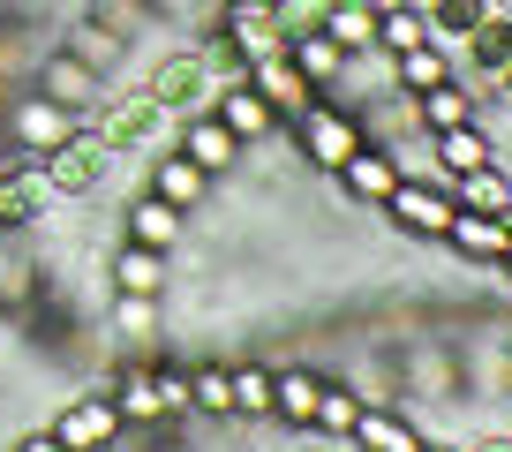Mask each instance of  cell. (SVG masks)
<instances>
[{
  "mask_svg": "<svg viewBox=\"0 0 512 452\" xmlns=\"http://www.w3.org/2000/svg\"><path fill=\"white\" fill-rule=\"evenodd\" d=\"M151 16H189V0H144Z\"/></svg>",
  "mask_w": 512,
  "mask_h": 452,
  "instance_id": "37",
  "label": "cell"
},
{
  "mask_svg": "<svg viewBox=\"0 0 512 452\" xmlns=\"http://www.w3.org/2000/svg\"><path fill=\"white\" fill-rule=\"evenodd\" d=\"M46 430L61 437L68 452H113V445H121V407H113V392H106V385L68 392V400H61V415H53Z\"/></svg>",
  "mask_w": 512,
  "mask_h": 452,
  "instance_id": "3",
  "label": "cell"
},
{
  "mask_svg": "<svg viewBox=\"0 0 512 452\" xmlns=\"http://www.w3.org/2000/svg\"><path fill=\"white\" fill-rule=\"evenodd\" d=\"M211 113H219V121H226V136H234L241 151H256V144H264V136L279 129L272 98L256 91V83H241V76H234V83H219V106H211Z\"/></svg>",
  "mask_w": 512,
  "mask_h": 452,
  "instance_id": "11",
  "label": "cell"
},
{
  "mask_svg": "<svg viewBox=\"0 0 512 452\" xmlns=\"http://www.w3.org/2000/svg\"><path fill=\"white\" fill-rule=\"evenodd\" d=\"M324 38H332L347 61H362V53H377V16H369L362 0H324Z\"/></svg>",
  "mask_w": 512,
  "mask_h": 452,
  "instance_id": "20",
  "label": "cell"
},
{
  "mask_svg": "<svg viewBox=\"0 0 512 452\" xmlns=\"http://www.w3.org/2000/svg\"><path fill=\"white\" fill-rule=\"evenodd\" d=\"M452 204H467V211H505V219H512V174H505V166H475V174H460V181H452Z\"/></svg>",
  "mask_w": 512,
  "mask_h": 452,
  "instance_id": "27",
  "label": "cell"
},
{
  "mask_svg": "<svg viewBox=\"0 0 512 452\" xmlns=\"http://www.w3.org/2000/svg\"><path fill=\"white\" fill-rule=\"evenodd\" d=\"M445 242H452V257L460 264H490L497 272V257H505V242H512V219L505 211H452V226H445Z\"/></svg>",
  "mask_w": 512,
  "mask_h": 452,
  "instance_id": "12",
  "label": "cell"
},
{
  "mask_svg": "<svg viewBox=\"0 0 512 452\" xmlns=\"http://www.w3.org/2000/svg\"><path fill=\"white\" fill-rule=\"evenodd\" d=\"M189 415H211V422L234 415V385H226L219 362H196V370H189Z\"/></svg>",
  "mask_w": 512,
  "mask_h": 452,
  "instance_id": "31",
  "label": "cell"
},
{
  "mask_svg": "<svg viewBox=\"0 0 512 452\" xmlns=\"http://www.w3.org/2000/svg\"><path fill=\"white\" fill-rule=\"evenodd\" d=\"M452 76V53L437 46V38H422V46H407V53H392V91H430V83H445Z\"/></svg>",
  "mask_w": 512,
  "mask_h": 452,
  "instance_id": "23",
  "label": "cell"
},
{
  "mask_svg": "<svg viewBox=\"0 0 512 452\" xmlns=\"http://www.w3.org/2000/svg\"><path fill=\"white\" fill-rule=\"evenodd\" d=\"M287 61L302 68L317 91H339V76H347V53H339L324 31H287Z\"/></svg>",
  "mask_w": 512,
  "mask_h": 452,
  "instance_id": "22",
  "label": "cell"
},
{
  "mask_svg": "<svg viewBox=\"0 0 512 452\" xmlns=\"http://www.w3.org/2000/svg\"><path fill=\"white\" fill-rule=\"evenodd\" d=\"M362 8H369V16H384V8H400V0H362Z\"/></svg>",
  "mask_w": 512,
  "mask_h": 452,
  "instance_id": "39",
  "label": "cell"
},
{
  "mask_svg": "<svg viewBox=\"0 0 512 452\" xmlns=\"http://www.w3.org/2000/svg\"><path fill=\"white\" fill-rule=\"evenodd\" d=\"M8 452H68V445H61V437L46 430V422H38V430H23L16 445H8Z\"/></svg>",
  "mask_w": 512,
  "mask_h": 452,
  "instance_id": "36",
  "label": "cell"
},
{
  "mask_svg": "<svg viewBox=\"0 0 512 452\" xmlns=\"http://www.w3.org/2000/svg\"><path fill=\"white\" fill-rule=\"evenodd\" d=\"M294 144H302V159L317 166V174H339L369 136H362V113H354V106H339V98L317 91L302 113H294Z\"/></svg>",
  "mask_w": 512,
  "mask_h": 452,
  "instance_id": "1",
  "label": "cell"
},
{
  "mask_svg": "<svg viewBox=\"0 0 512 452\" xmlns=\"http://www.w3.org/2000/svg\"><path fill=\"white\" fill-rule=\"evenodd\" d=\"M144 91L159 98V106H174V113H181V98H196V91H204V53H174V61H159Z\"/></svg>",
  "mask_w": 512,
  "mask_h": 452,
  "instance_id": "28",
  "label": "cell"
},
{
  "mask_svg": "<svg viewBox=\"0 0 512 452\" xmlns=\"http://www.w3.org/2000/svg\"><path fill=\"white\" fill-rule=\"evenodd\" d=\"M490 8H497V0H422V16H430V38H437V46H467V38H475V23L482 16H490Z\"/></svg>",
  "mask_w": 512,
  "mask_h": 452,
  "instance_id": "26",
  "label": "cell"
},
{
  "mask_svg": "<svg viewBox=\"0 0 512 452\" xmlns=\"http://www.w3.org/2000/svg\"><path fill=\"white\" fill-rule=\"evenodd\" d=\"M106 392H113V407H121V430H151V422H174V415L159 407V385H151V362H136V370L106 377Z\"/></svg>",
  "mask_w": 512,
  "mask_h": 452,
  "instance_id": "18",
  "label": "cell"
},
{
  "mask_svg": "<svg viewBox=\"0 0 512 452\" xmlns=\"http://www.w3.org/2000/svg\"><path fill=\"white\" fill-rule=\"evenodd\" d=\"M241 83H256V91L272 98V113H279V121H287V113H302L309 98H317V83H309L302 68L287 61V46H279V53H264V61H249V68H241Z\"/></svg>",
  "mask_w": 512,
  "mask_h": 452,
  "instance_id": "13",
  "label": "cell"
},
{
  "mask_svg": "<svg viewBox=\"0 0 512 452\" xmlns=\"http://www.w3.org/2000/svg\"><path fill=\"white\" fill-rule=\"evenodd\" d=\"M53 211V181L38 159H8L0 166V234H23Z\"/></svg>",
  "mask_w": 512,
  "mask_h": 452,
  "instance_id": "8",
  "label": "cell"
},
{
  "mask_svg": "<svg viewBox=\"0 0 512 452\" xmlns=\"http://www.w3.org/2000/svg\"><path fill=\"white\" fill-rule=\"evenodd\" d=\"M415 113H422V129H460V121H482V91H467V83H430V91H415Z\"/></svg>",
  "mask_w": 512,
  "mask_h": 452,
  "instance_id": "19",
  "label": "cell"
},
{
  "mask_svg": "<svg viewBox=\"0 0 512 452\" xmlns=\"http://www.w3.org/2000/svg\"><path fill=\"white\" fill-rule=\"evenodd\" d=\"M430 159H437V174H445V181H460V174H475V166H490V159H497L490 121H460V129H437V136H430Z\"/></svg>",
  "mask_w": 512,
  "mask_h": 452,
  "instance_id": "16",
  "label": "cell"
},
{
  "mask_svg": "<svg viewBox=\"0 0 512 452\" xmlns=\"http://www.w3.org/2000/svg\"><path fill=\"white\" fill-rule=\"evenodd\" d=\"M362 400H369L362 385H339V377H324V392H317V422H309V430H317L324 445H347V430H354V415H362Z\"/></svg>",
  "mask_w": 512,
  "mask_h": 452,
  "instance_id": "24",
  "label": "cell"
},
{
  "mask_svg": "<svg viewBox=\"0 0 512 452\" xmlns=\"http://www.w3.org/2000/svg\"><path fill=\"white\" fill-rule=\"evenodd\" d=\"M317 392H324L317 370H272V422L309 430V422H317Z\"/></svg>",
  "mask_w": 512,
  "mask_h": 452,
  "instance_id": "21",
  "label": "cell"
},
{
  "mask_svg": "<svg viewBox=\"0 0 512 452\" xmlns=\"http://www.w3.org/2000/svg\"><path fill=\"white\" fill-rule=\"evenodd\" d=\"M61 46L76 53V61H91L98 76H106V68H121V61H128V46H121V38L106 31V23H91V16H83V23H68V38H61Z\"/></svg>",
  "mask_w": 512,
  "mask_h": 452,
  "instance_id": "30",
  "label": "cell"
},
{
  "mask_svg": "<svg viewBox=\"0 0 512 452\" xmlns=\"http://www.w3.org/2000/svg\"><path fill=\"white\" fill-rule=\"evenodd\" d=\"M174 151H189V159L204 166L211 181H219V174H234V159H241V144L226 136V121H219V113H189V121L174 129Z\"/></svg>",
  "mask_w": 512,
  "mask_h": 452,
  "instance_id": "15",
  "label": "cell"
},
{
  "mask_svg": "<svg viewBox=\"0 0 512 452\" xmlns=\"http://www.w3.org/2000/svg\"><path fill=\"white\" fill-rule=\"evenodd\" d=\"M497 272H505V279H512V242H505V257H497Z\"/></svg>",
  "mask_w": 512,
  "mask_h": 452,
  "instance_id": "40",
  "label": "cell"
},
{
  "mask_svg": "<svg viewBox=\"0 0 512 452\" xmlns=\"http://www.w3.org/2000/svg\"><path fill=\"white\" fill-rule=\"evenodd\" d=\"M113 294H166V257L159 249H136V242H121L113 249Z\"/></svg>",
  "mask_w": 512,
  "mask_h": 452,
  "instance_id": "25",
  "label": "cell"
},
{
  "mask_svg": "<svg viewBox=\"0 0 512 452\" xmlns=\"http://www.w3.org/2000/svg\"><path fill=\"white\" fill-rule=\"evenodd\" d=\"M332 452H354V445H332Z\"/></svg>",
  "mask_w": 512,
  "mask_h": 452,
  "instance_id": "41",
  "label": "cell"
},
{
  "mask_svg": "<svg viewBox=\"0 0 512 452\" xmlns=\"http://www.w3.org/2000/svg\"><path fill=\"white\" fill-rule=\"evenodd\" d=\"M113 332L121 339H151L159 332V294H113Z\"/></svg>",
  "mask_w": 512,
  "mask_h": 452,
  "instance_id": "34",
  "label": "cell"
},
{
  "mask_svg": "<svg viewBox=\"0 0 512 452\" xmlns=\"http://www.w3.org/2000/svg\"><path fill=\"white\" fill-rule=\"evenodd\" d=\"M490 83H497V91H505V98H512V61H505V68H497V76H490Z\"/></svg>",
  "mask_w": 512,
  "mask_h": 452,
  "instance_id": "38",
  "label": "cell"
},
{
  "mask_svg": "<svg viewBox=\"0 0 512 452\" xmlns=\"http://www.w3.org/2000/svg\"><path fill=\"white\" fill-rule=\"evenodd\" d=\"M400 174H407V159H400V151H392V144H362V151H354V159L339 166L332 181H339V189L354 196V204H369V211H377L384 196L400 189Z\"/></svg>",
  "mask_w": 512,
  "mask_h": 452,
  "instance_id": "10",
  "label": "cell"
},
{
  "mask_svg": "<svg viewBox=\"0 0 512 452\" xmlns=\"http://www.w3.org/2000/svg\"><path fill=\"white\" fill-rule=\"evenodd\" d=\"M151 196H166L174 211H204V196H211V174L189 159V151H174V144H166L159 159H151Z\"/></svg>",
  "mask_w": 512,
  "mask_h": 452,
  "instance_id": "17",
  "label": "cell"
},
{
  "mask_svg": "<svg viewBox=\"0 0 512 452\" xmlns=\"http://www.w3.org/2000/svg\"><path fill=\"white\" fill-rule=\"evenodd\" d=\"M226 385H234V422H272V370L264 362H234Z\"/></svg>",
  "mask_w": 512,
  "mask_h": 452,
  "instance_id": "29",
  "label": "cell"
},
{
  "mask_svg": "<svg viewBox=\"0 0 512 452\" xmlns=\"http://www.w3.org/2000/svg\"><path fill=\"white\" fill-rule=\"evenodd\" d=\"M422 38H430V16H422L415 0H400V8L377 16V53H407V46H422Z\"/></svg>",
  "mask_w": 512,
  "mask_h": 452,
  "instance_id": "33",
  "label": "cell"
},
{
  "mask_svg": "<svg viewBox=\"0 0 512 452\" xmlns=\"http://www.w3.org/2000/svg\"><path fill=\"white\" fill-rule=\"evenodd\" d=\"M106 159H113V144L98 129H76L61 151H46V181H53V196H91L98 181H106Z\"/></svg>",
  "mask_w": 512,
  "mask_h": 452,
  "instance_id": "6",
  "label": "cell"
},
{
  "mask_svg": "<svg viewBox=\"0 0 512 452\" xmlns=\"http://www.w3.org/2000/svg\"><path fill=\"white\" fill-rule=\"evenodd\" d=\"M121 242H136V249H159V257H174L181 242H189V211H174L166 196H128V211H121Z\"/></svg>",
  "mask_w": 512,
  "mask_h": 452,
  "instance_id": "9",
  "label": "cell"
},
{
  "mask_svg": "<svg viewBox=\"0 0 512 452\" xmlns=\"http://www.w3.org/2000/svg\"><path fill=\"white\" fill-rule=\"evenodd\" d=\"M347 445H354V452H415V445H422V422H415V415H400V407L362 400V415H354Z\"/></svg>",
  "mask_w": 512,
  "mask_h": 452,
  "instance_id": "14",
  "label": "cell"
},
{
  "mask_svg": "<svg viewBox=\"0 0 512 452\" xmlns=\"http://www.w3.org/2000/svg\"><path fill=\"white\" fill-rule=\"evenodd\" d=\"M467 53H475V68H482V76H497V68L512 61V16H505V8H490V16L475 23V38H467Z\"/></svg>",
  "mask_w": 512,
  "mask_h": 452,
  "instance_id": "32",
  "label": "cell"
},
{
  "mask_svg": "<svg viewBox=\"0 0 512 452\" xmlns=\"http://www.w3.org/2000/svg\"><path fill=\"white\" fill-rule=\"evenodd\" d=\"M38 91H46V98H61V106L68 113H76V121H91V113H106V76H98V68L91 61H76V53H46V61H38Z\"/></svg>",
  "mask_w": 512,
  "mask_h": 452,
  "instance_id": "5",
  "label": "cell"
},
{
  "mask_svg": "<svg viewBox=\"0 0 512 452\" xmlns=\"http://www.w3.org/2000/svg\"><path fill=\"white\" fill-rule=\"evenodd\" d=\"M384 219L392 226H407V234H422V242H445V226H452V189H437V181H422V174H400V189L384 196Z\"/></svg>",
  "mask_w": 512,
  "mask_h": 452,
  "instance_id": "4",
  "label": "cell"
},
{
  "mask_svg": "<svg viewBox=\"0 0 512 452\" xmlns=\"http://www.w3.org/2000/svg\"><path fill=\"white\" fill-rule=\"evenodd\" d=\"M151 385H159L166 415H189V370H181V362H151Z\"/></svg>",
  "mask_w": 512,
  "mask_h": 452,
  "instance_id": "35",
  "label": "cell"
},
{
  "mask_svg": "<svg viewBox=\"0 0 512 452\" xmlns=\"http://www.w3.org/2000/svg\"><path fill=\"white\" fill-rule=\"evenodd\" d=\"M219 38L241 53V68H249V61H264V53L287 46V23H279L272 0H226L219 8Z\"/></svg>",
  "mask_w": 512,
  "mask_h": 452,
  "instance_id": "7",
  "label": "cell"
},
{
  "mask_svg": "<svg viewBox=\"0 0 512 452\" xmlns=\"http://www.w3.org/2000/svg\"><path fill=\"white\" fill-rule=\"evenodd\" d=\"M76 129H83V121L61 106V98L23 91L16 106H8V159H46V151H61Z\"/></svg>",
  "mask_w": 512,
  "mask_h": 452,
  "instance_id": "2",
  "label": "cell"
}]
</instances>
